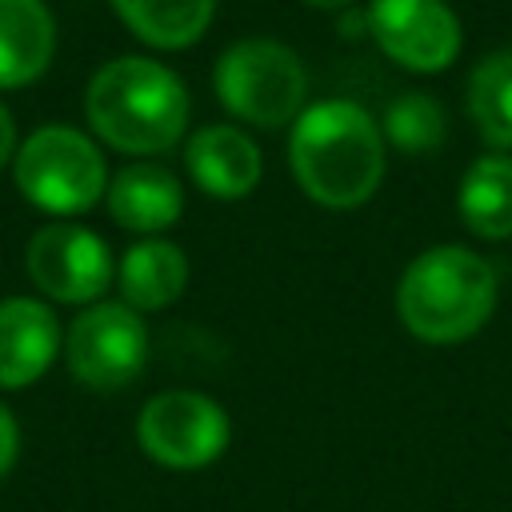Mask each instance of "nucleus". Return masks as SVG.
I'll return each instance as SVG.
<instances>
[{"mask_svg": "<svg viewBox=\"0 0 512 512\" xmlns=\"http://www.w3.org/2000/svg\"><path fill=\"white\" fill-rule=\"evenodd\" d=\"M496 288V268L480 252L464 244H436L404 268L396 284V312L416 340L460 344L488 324Z\"/></svg>", "mask_w": 512, "mask_h": 512, "instance_id": "3", "label": "nucleus"}, {"mask_svg": "<svg viewBox=\"0 0 512 512\" xmlns=\"http://www.w3.org/2000/svg\"><path fill=\"white\" fill-rule=\"evenodd\" d=\"M340 32H344V36H364V32H368V8H364V12L344 8V12H340Z\"/></svg>", "mask_w": 512, "mask_h": 512, "instance_id": "21", "label": "nucleus"}, {"mask_svg": "<svg viewBox=\"0 0 512 512\" xmlns=\"http://www.w3.org/2000/svg\"><path fill=\"white\" fill-rule=\"evenodd\" d=\"M116 280H120V296L128 308L156 312V308H168L172 300H180V292L188 284V256L172 240L152 236L124 252Z\"/></svg>", "mask_w": 512, "mask_h": 512, "instance_id": "14", "label": "nucleus"}, {"mask_svg": "<svg viewBox=\"0 0 512 512\" xmlns=\"http://www.w3.org/2000/svg\"><path fill=\"white\" fill-rule=\"evenodd\" d=\"M308 8H328V12H344V8H352L356 0H304Z\"/></svg>", "mask_w": 512, "mask_h": 512, "instance_id": "22", "label": "nucleus"}, {"mask_svg": "<svg viewBox=\"0 0 512 512\" xmlns=\"http://www.w3.org/2000/svg\"><path fill=\"white\" fill-rule=\"evenodd\" d=\"M56 48V20L44 0H0V88L32 84Z\"/></svg>", "mask_w": 512, "mask_h": 512, "instance_id": "13", "label": "nucleus"}, {"mask_svg": "<svg viewBox=\"0 0 512 512\" xmlns=\"http://www.w3.org/2000/svg\"><path fill=\"white\" fill-rule=\"evenodd\" d=\"M232 436L228 412L192 388H172L152 396L136 416V440L160 468L172 472H196L208 468Z\"/></svg>", "mask_w": 512, "mask_h": 512, "instance_id": "6", "label": "nucleus"}, {"mask_svg": "<svg viewBox=\"0 0 512 512\" xmlns=\"http://www.w3.org/2000/svg\"><path fill=\"white\" fill-rule=\"evenodd\" d=\"M16 188L44 212H88L108 192L100 148L68 124L36 128L16 152Z\"/></svg>", "mask_w": 512, "mask_h": 512, "instance_id": "5", "label": "nucleus"}, {"mask_svg": "<svg viewBox=\"0 0 512 512\" xmlns=\"http://www.w3.org/2000/svg\"><path fill=\"white\" fill-rule=\"evenodd\" d=\"M12 148H16V124H12V112L0 104V168L12 160Z\"/></svg>", "mask_w": 512, "mask_h": 512, "instance_id": "20", "label": "nucleus"}, {"mask_svg": "<svg viewBox=\"0 0 512 512\" xmlns=\"http://www.w3.org/2000/svg\"><path fill=\"white\" fill-rule=\"evenodd\" d=\"M16 452H20V428H16V416L0 404V476H8V468L16 464Z\"/></svg>", "mask_w": 512, "mask_h": 512, "instance_id": "19", "label": "nucleus"}, {"mask_svg": "<svg viewBox=\"0 0 512 512\" xmlns=\"http://www.w3.org/2000/svg\"><path fill=\"white\" fill-rule=\"evenodd\" d=\"M28 276L52 300L92 304L112 280V256L84 224H44L28 240Z\"/></svg>", "mask_w": 512, "mask_h": 512, "instance_id": "9", "label": "nucleus"}, {"mask_svg": "<svg viewBox=\"0 0 512 512\" xmlns=\"http://www.w3.org/2000/svg\"><path fill=\"white\" fill-rule=\"evenodd\" d=\"M108 212L128 232H164L184 212V188L164 164H124L108 184Z\"/></svg>", "mask_w": 512, "mask_h": 512, "instance_id": "12", "label": "nucleus"}, {"mask_svg": "<svg viewBox=\"0 0 512 512\" xmlns=\"http://www.w3.org/2000/svg\"><path fill=\"white\" fill-rule=\"evenodd\" d=\"M368 36L412 72H440L460 52V20L444 0H372Z\"/></svg>", "mask_w": 512, "mask_h": 512, "instance_id": "8", "label": "nucleus"}, {"mask_svg": "<svg viewBox=\"0 0 512 512\" xmlns=\"http://www.w3.org/2000/svg\"><path fill=\"white\" fill-rule=\"evenodd\" d=\"M468 116L476 132L496 148L512 152V48L488 52L468 76Z\"/></svg>", "mask_w": 512, "mask_h": 512, "instance_id": "17", "label": "nucleus"}, {"mask_svg": "<svg viewBox=\"0 0 512 512\" xmlns=\"http://www.w3.org/2000/svg\"><path fill=\"white\" fill-rule=\"evenodd\" d=\"M116 16L152 48H188L212 24L216 0H112Z\"/></svg>", "mask_w": 512, "mask_h": 512, "instance_id": "16", "label": "nucleus"}, {"mask_svg": "<svg viewBox=\"0 0 512 512\" xmlns=\"http://www.w3.org/2000/svg\"><path fill=\"white\" fill-rule=\"evenodd\" d=\"M456 208L476 236L484 240L512 236V156L508 152L476 156L460 180Z\"/></svg>", "mask_w": 512, "mask_h": 512, "instance_id": "15", "label": "nucleus"}, {"mask_svg": "<svg viewBox=\"0 0 512 512\" xmlns=\"http://www.w3.org/2000/svg\"><path fill=\"white\" fill-rule=\"evenodd\" d=\"M400 152H432L444 140V108L436 104L432 92H400L388 112H384V128H380Z\"/></svg>", "mask_w": 512, "mask_h": 512, "instance_id": "18", "label": "nucleus"}, {"mask_svg": "<svg viewBox=\"0 0 512 512\" xmlns=\"http://www.w3.org/2000/svg\"><path fill=\"white\" fill-rule=\"evenodd\" d=\"M288 164L308 200L356 208L384 180V132L352 100L308 104L288 136Z\"/></svg>", "mask_w": 512, "mask_h": 512, "instance_id": "1", "label": "nucleus"}, {"mask_svg": "<svg viewBox=\"0 0 512 512\" xmlns=\"http://www.w3.org/2000/svg\"><path fill=\"white\" fill-rule=\"evenodd\" d=\"M212 84L220 104L256 128H280L288 120L296 124L308 96V72L300 56L268 36H248L224 48Z\"/></svg>", "mask_w": 512, "mask_h": 512, "instance_id": "4", "label": "nucleus"}, {"mask_svg": "<svg viewBox=\"0 0 512 512\" xmlns=\"http://www.w3.org/2000/svg\"><path fill=\"white\" fill-rule=\"evenodd\" d=\"M88 124L120 152L152 156L168 152L188 128L184 80L148 56H116L92 80L84 96Z\"/></svg>", "mask_w": 512, "mask_h": 512, "instance_id": "2", "label": "nucleus"}, {"mask_svg": "<svg viewBox=\"0 0 512 512\" xmlns=\"http://www.w3.org/2000/svg\"><path fill=\"white\" fill-rule=\"evenodd\" d=\"M184 164H188L192 180L216 200L248 196L260 184V172H264L256 140L244 128H232V124L196 128L188 148H184Z\"/></svg>", "mask_w": 512, "mask_h": 512, "instance_id": "11", "label": "nucleus"}, {"mask_svg": "<svg viewBox=\"0 0 512 512\" xmlns=\"http://www.w3.org/2000/svg\"><path fill=\"white\" fill-rule=\"evenodd\" d=\"M64 356L72 376L84 388L96 392H116L132 384L148 360V328L136 308L124 300H100L84 308L68 336H64Z\"/></svg>", "mask_w": 512, "mask_h": 512, "instance_id": "7", "label": "nucleus"}, {"mask_svg": "<svg viewBox=\"0 0 512 512\" xmlns=\"http://www.w3.org/2000/svg\"><path fill=\"white\" fill-rule=\"evenodd\" d=\"M60 352L56 312L32 296L0 300V388L36 384Z\"/></svg>", "mask_w": 512, "mask_h": 512, "instance_id": "10", "label": "nucleus"}]
</instances>
